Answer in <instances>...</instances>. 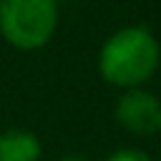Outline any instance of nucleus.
Instances as JSON below:
<instances>
[{
    "label": "nucleus",
    "mask_w": 161,
    "mask_h": 161,
    "mask_svg": "<svg viewBox=\"0 0 161 161\" xmlns=\"http://www.w3.org/2000/svg\"><path fill=\"white\" fill-rule=\"evenodd\" d=\"M158 65V43L156 38L138 25L121 28L113 33L98 55L101 75L118 88H138L153 75Z\"/></svg>",
    "instance_id": "1"
},
{
    "label": "nucleus",
    "mask_w": 161,
    "mask_h": 161,
    "mask_svg": "<svg viewBox=\"0 0 161 161\" xmlns=\"http://www.w3.org/2000/svg\"><path fill=\"white\" fill-rule=\"evenodd\" d=\"M58 25V0H0V35L18 50L43 48Z\"/></svg>",
    "instance_id": "2"
},
{
    "label": "nucleus",
    "mask_w": 161,
    "mask_h": 161,
    "mask_svg": "<svg viewBox=\"0 0 161 161\" xmlns=\"http://www.w3.org/2000/svg\"><path fill=\"white\" fill-rule=\"evenodd\" d=\"M116 118L136 136L156 133L161 128V101L148 91L128 88L116 103Z\"/></svg>",
    "instance_id": "3"
},
{
    "label": "nucleus",
    "mask_w": 161,
    "mask_h": 161,
    "mask_svg": "<svg viewBox=\"0 0 161 161\" xmlns=\"http://www.w3.org/2000/svg\"><path fill=\"white\" fill-rule=\"evenodd\" d=\"M40 141L33 131L8 128L0 133V161H40Z\"/></svg>",
    "instance_id": "4"
},
{
    "label": "nucleus",
    "mask_w": 161,
    "mask_h": 161,
    "mask_svg": "<svg viewBox=\"0 0 161 161\" xmlns=\"http://www.w3.org/2000/svg\"><path fill=\"white\" fill-rule=\"evenodd\" d=\"M106 161H151V158H148V153H143L138 148H118Z\"/></svg>",
    "instance_id": "5"
},
{
    "label": "nucleus",
    "mask_w": 161,
    "mask_h": 161,
    "mask_svg": "<svg viewBox=\"0 0 161 161\" xmlns=\"http://www.w3.org/2000/svg\"><path fill=\"white\" fill-rule=\"evenodd\" d=\"M60 161H88L86 156H78V153H68V156H63Z\"/></svg>",
    "instance_id": "6"
},
{
    "label": "nucleus",
    "mask_w": 161,
    "mask_h": 161,
    "mask_svg": "<svg viewBox=\"0 0 161 161\" xmlns=\"http://www.w3.org/2000/svg\"><path fill=\"white\" fill-rule=\"evenodd\" d=\"M68 3H73V0H68Z\"/></svg>",
    "instance_id": "7"
},
{
    "label": "nucleus",
    "mask_w": 161,
    "mask_h": 161,
    "mask_svg": "<svg viewBox=\"0 0 161 161\" xmlns=\"http://www.w3.org/2000/svg\"><path fill=\"white\" fill-rule=\"evenodd\" d=\"M158 131H161V128H158Z\"/></svg>",
    "instance_id": "8"
}]
</instances>
